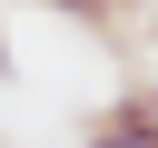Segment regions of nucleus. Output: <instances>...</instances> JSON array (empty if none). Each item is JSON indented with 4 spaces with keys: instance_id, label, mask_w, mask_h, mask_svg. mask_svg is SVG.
I'll use <instances>...</instances> for the list:
<instances>
[{
    "instance_id": "f03ea898",
    "label": "nucleus",
    "mask_w": 158,
    "mask_h": 148,
    "mask_svg": "<svg viewBox=\"0 0 158 148\" xmlns=\"http://www.w3.org/2000/svg\"><path fill=\"white\" fill-rule=\"evenodd\" d=\"M49 10H69V20H79V30H99V39L128 20V0H49Z\"/></svg>"
},
{
    "instance_id": "7ed1b4c3",
    "label": "nucleus",
    "mask_w": 158,
    "mask_h": 148,
    "mask_svg": "<svg viewBox=\"0 0 158 148\" xmlns=\"http://www.w3.org/2000/svg\"><path fill=\"white\" fill-rule=\"evenodd\" d=\"M148 109H158V79H148Z\"/></svg>"
},
{
    "instance_id": "f257e3e1",
    "label": "nucleus",
    "mask_w": 158,
    "mask_h": 148,
    "mask_svg": "<svg viewBox=\"0 0 158 148\" xmlns=\"http://www.w3.org/2000/svg\"><path fill=\"white\" fill-rule=\"evenodd\" d=\"M79 148H158V109H148V89H128L118 109H99Z\"/></svg>"
}]
</instances>
